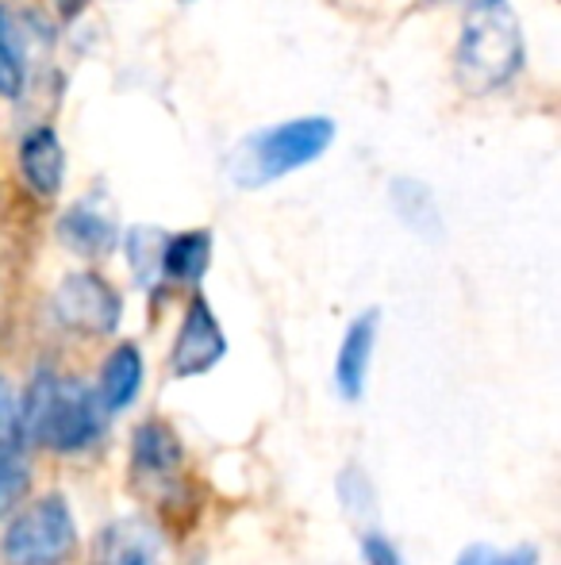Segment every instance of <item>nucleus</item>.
Masks as SVG:
<instances>
[{"label":"nucleus","mask_w":561,"mask_h":565,"mask_svg":"<svg viewBox=\"0 0 561 565\" xmlns=\"http://www.w3.org/2000/svg\"><path fill=\"white\" fill-rule=\"evenodd\" d=\"M524 66V28L508 0H473L465 8L454 74L470 97L504 89Z\"/></svg>","instance_id":"nucleus-1"},{"label":"nucleus","mask_w":561,"mask_h":565,"mask_svg":"<svg viewBox=\"0 0 561 565\" xmlns=\"http://www.w3.org/2000/svg\"><path fill=\"white\" fill-rule=\"evenodd\" d=\"M335 139V124L327 116H304L278 124L270 131H258L255 139H247L235 150V181L239 185H266L278 181L284 173L300 170V166L315 162L323 150Z\"/></svg>","instance_id":"nucleus-2"},{"label":"nucleus","mask_w":561,"mask_h":565,"mask_svg":"<svg viewBox=\"0 0 561 565\" xmlns=\"http://www.w3.org/2000/svg\"><path fill=\"white\" fill-rule=\"evenodd\" d=\"M8 565H62L77 551V527L62 497H39L8 523L0 539Z\"/></svg>","instance_id":"nucleus-3"},{"label":"nucleus","mask_w":561,"mask_h":565,"mask_svg":"<svg viewBox=\"0 0 561 565\" xmlns=\"http://www.w3.org/2000/svg\"><path fill=\"white\" fill-rule=\"evenodd\" d=\"M51 308L54 320L66 331H77V335H112L123 316V300L112 289V281L89 274V269L62 277L51 297Z\"/></svg>","instance_id":"nucleus-4"},{"label":"nucleus","mask_w":561,"mask_h":565,"mask_svg":"<svg viewBox=\"0 0 561 565\" xmlns=\"http://www.w3.org/2000/svg\"><path fill=\"white\" fill-rule=\"evenodd\" d=\"M108 412L100 404L97 388H89L85 381L69 377L58 381V401H54L51 424H46L43 447L54 454H82L105 435Z\"/></svg>","instance_id":"nucleus-5"},{"label":"nucleus","mask_w":561,"mask_h":565,"mask_svg":"<svg viewBox=\"0 0 561 565\" xmlns=\"http://www.w3.org/2000/svg\"><path fill=\"white\" fill-rule=\"evenodd\" d=\"M227 354V335L219 328L216 312L204 297H196L188 305L185 320H181V331L173 339L170 350V373L173 377H201L212 365H219Z\"/></svg>","instance_id":"nucleus-6"},{"label":"nucleus","mask_w":561,"mask_h":565,"mask_svg":"<svg viewBox=\"0 0 561 565\" xmlns=\"http://www.w3.org/2000/svg\"><path fill=\"white\" fill-rule=\"evenodd\" d=\"M116 212L108 209V201L100 196H85L77 201L66 216L58 220V238L69 246L74 254H85V258H105L116 246Z\"/></svg>","instance_id":"nucleus-7"},{"label":"nucleus","mask_w":561,"mask_h":565,"mask_svg":"<svg viewBox=\"0 0 561 565\" xmlns=\"http://www.w3.org/2000/svg\"><path fill=\"white\" fill-rule=\"evenodd\" d=\"M377 323H381V316L369 308V312H362L343 335V347H338V358H335V385L346 401H358L362 388H366L369 358H374V347H377Z\"/></svg>","instance_id":"nucleus-8"},{"label":"nucleus","mask_w":561,"mask_h":565,"mask_svg":"<svg viewBox=\"0 0 561 565\" xmlns=\"http://www.w3.org/2000/svg\"><path fill=\"white\" fill-rule=\"evenodd\" d=\"M20 170L35 196H58L62 181H66V150L51 127L28 131V139L20 142Z\"/></svg>","instance_id":"nucleus-9"},{"label":"nucleus","mask_w":561,"mask_h":565,"mask_svg":"<svg viewBox=\"0 0 561 565\" xmlns=\"http://www.w3.org/2000/svg\"><path fill=\"white\" fill-rule=\"evenodd\" d=\"M185 461V447H181L177 431L162 419L139 424L131 435V466L139 477H173L177 466Z\"/></svg>","instance_id":"nucleus-10"},{"label":"nucleus","mask_w":561,"mask_h":565,"mask_svg":"<svg viewBox=\"0 0 561 565\" xmlns=\"http://www.w3.org/2000/svg\"><path fill=\"white\" fill-rule=\"evenodd\" d=\"M142 388V354L136 342H120V347L108 354L105 370H100V381H97V396L105 404L108 416H120L136 404Z\"/></svg>","instance_id":"nucleus-11"},{"label":"nucleus","mask_w":561,"mask_h":565,"mask_svg":"<svg viewBox=\"0 0 561 565\" xmlns=\"http://www.w3.org/2000/svg\"><path fill=\"white\" fill-rule=\"evenodd\" d=\"M58 373L54 370H39L31 377L23 401H15V419H12V435L15 447H43L46 424H51L54 401H58Z\"/></svg>","instance_id":"nucleus-12"},{"label":"nucleus","mask_w":561,"mask_h":565,"mask_svg":"<svg viewBox=\"0 0 561 565\" xmlns=\"http://www.w3.org/2000/svg\"><path fill=\"white\" fill-rule=\"evenodd\" d=\"M212 262V235L208 231H185V235H165L162 246V277L181 285H193L204 277Z\"/></svg>","instance_id":"nucleus-13"},{"label":"nucleus","mask_w":561,"mask_h":565,"mask_svg":"<svg viewBox=\"0 0 561 565\" xmlns=\"http://www.w3.org/2000/svg\"><path fill=\"white\" fill-rule=\"evenodd\" d=\"M28 77V35L8 8H0V97L15 100Z\"/></svg>","instance_id":"nucleus-14"},{"label":"nucleus","mask_w":561,"mask_h":565,"mask_svg":"<svg viewBox=\"0 0 561 565\" xmlns=\"http://www.w3.org/2000/svg\"><path fill=\"white\" fill-rule=\"evenodd\" d=\"M142 551H158V531L142 520H120L100 535L97 562L100 565H123Z\"/></svg>","instance_id":"nucleus-15"},{"label":"nucleus","mask_w":561,"mask_h":565,"mask_svg":"<svg viewBox=\"0 0 561 565\" xmlns=\"http://www.w3.org/2000/svg\"><path fill=\"white\" fill-rule=\"evenodd\" d=\"M392 201H397V212L404 216V224L416 227L420 235L434 238L442 231L439 204H434L431 189L420 185V181H397V185H392Z\"/></svg>","instance_id":"nucleus-16"},{"label":"nucleus","mask_w":561,"mask_h":565,"mask_svg":"<svg viewBox=\"0 0 561 565\" xmlns=\"http://www.w3.org/2000/svg\"><path fill=\"white\" fill-rule=\"evenodd\" d=\"M28 489H31V466L23 458V447L8 443V447H0V520L28 497Z\"/></svg>","instance_id":"nucleus-17"},{"label":"nucleus","mask_w":561,"mask_h":565,"mask_svg":"<svg viewBox=\"0 0 561 565\" xmlns=\"http://www.w3.org/2000/svg\"><path fill=\"white\" fill-rule=\"evenodd\" d=\"M162 246L165 235L158 227H131L128 235V262L136 269L139 285H154L162 277Z\"/></svg>","instance_id":"nucleus-18"},{"label":"nucleus","mask_w":561,"mask_h":565,"mask_svg":"<svg viewBox=\"0 0 561 565\" xmlns=\"http://www.w3.org/2000/svg\"><path fill=\"white\" fill-rule=\"evenodd\" d=\"M338 497H343V508L350 515L374 512V484L366 481V473H362L358 466H350V469L338 473Z\"/></svg>","instance_id":"nucleus-19"},{"label":"nucleus","mask_w":561,"mask_h":565,"mask_svg":"<svg viewBox=\"0 0 561 565\" xmlns=\"http://www.w3.org/2000/svg\"><path fill=\"white\" fill-rule=\"evenodd\" d=\"M362 562L366 565H404L397 543H389L381 531H366V535H362Z\"/></svg>","instance_id":"nucleus-20"},{"label":"nucleus","mask_w":561,"mask_h":565,"mask_svg":"<svg viewBox=\"0 0 561 565\" xmlns=\"http://www.w3.org/2000/svg\"><path fill=\"white\" fill-rule=\"evenodd\" d=\"M12 419H15V388H12V381L0 373V435L12 431Z\"/></svg>","instance_id":"nucleus-21"},{"label":"nucleus","mask_w":561,"mask_h":565,"mask_svg":"<svg viewBox=\"0 0 561 565\" xmlns=\"http://www.w3.org/2000/svg\"><path fill=\"white\" fill-rule=\"evenodd\" d=\"M488 565H539V551H535V546H516V551H508V554L493 551V562Z\"/></svg>","instance_id":"nucleus-22"},{"label":"nucleus","mask_w":561,"mask_h":565,"mask_svg":"<svg viewBox=\"0 0 561 565\" xmlns=\"http://www.w3.org/2000/svg\"><path fill=\"white\" fill-rule=\"evenodd\" d=\"M493 562V551H488V546H470V551H462L457 554V562L454 565H488Z\"/></svg>","instance_id":"nucleus-23"},{"label":"nucleus","mask_w":561,"mask_h":565,"mask_svg":"<svg viewBox=\"0 0 561 565\" xmlns=\"http://www.w3.org/2000/svg\"><path fill=\"white\" fill-rule=\"evenodd\" d=\"M123 565H158V551H142L136 558H128Z\"/></svg>","instance_id":"nucleus-24"}]
</instances>
